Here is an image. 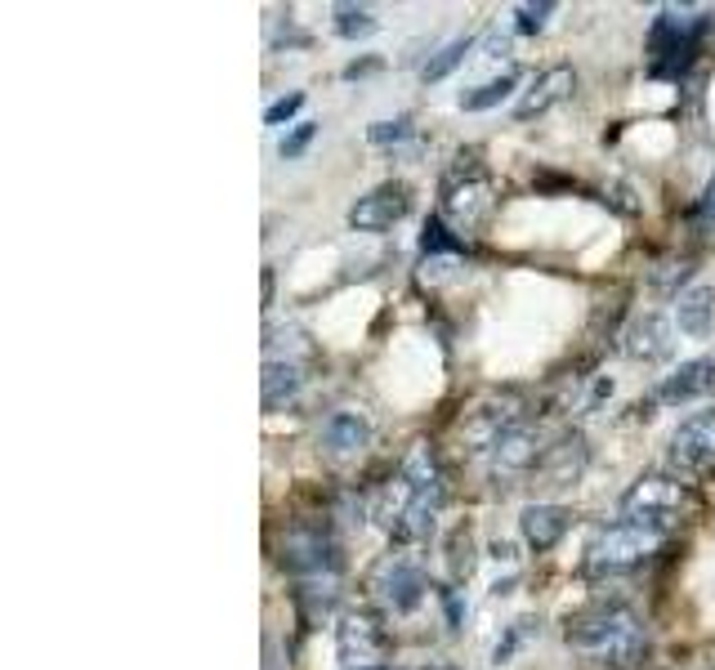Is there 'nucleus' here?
Segmentation results:
<instances>
[{"mask_svg": "<svg viewBox=\"0 0 715 670\" xmlns=\"http://www.w3.org/2000/svg\"><path fill=\"white\" fill-rule=\"evenodd\" d=\"M564 643L595 666H635L648 648V630L626 603H595L564 625Z\"/></svg>", "mask_w": 715, "mask_h": 670, "instance_id": "obj_1", "label": "nucleus"}, {"mask_svg": "<svg viewBox=\"0 0 715 670\" xmlns=\"http://www.w3.org/2000/svg\"><path fill=\"white\" fill-rule=\"evenodd\" d=\"M662 545H666V532H657V528H648V523H635V519H621V523L595 532V541L586 545V572H590V577L630 572V568L648 563Z\"/></svg>", "mask_w": 715, "mask_h": 670, "instance_id": "obj_2", "label": "nucleus"}, {"mask_svg": "<svg viewBox=\"0 0 715 670\" xmlns=\"http://www.w3.org/2000/svg\"><path fill=\"white\" fill-rule=\"evenodd\" d=\"M711 28V14L702 10H662L648 28V68L653 77H679L693 59V50L702 46Z\"/></svg>", "mask_w": 715, "mask_h": 670, "instance_id": "obj_3", "label": "nucleus"}, {"mask_svg": "<svg viewBox=\"0 0 715 670\" xmlns=\"http://www.w3.org/2000/svg\"><path fill=\"white\" fill-rule=\"evenodd\" d=\"M519 425H523V398L515 390H497V394H483L479 403H470L461 412L457 439H461L466 452H492Z\"/></svg>", "mask_w": 715, "mask_h": 670, "instance_id": "obj_4", "label": "nucleus"}, {"mask_svg": "<svg viewBox=\"0 0 715 670\" xmlns=\"http://www.w3.org/2000/svg\"><path fill=\"white\" fill-rule=\"evenodd\" d=\"M497 197H492V179L488 170L470 157H457V166L443 175V215L461 228V233H474L488 215H492Z\"/></svg>", "mask_w": 715, "mask_h": 670, "instance_id": "obj_5", "label": "nucleus"}, {"mask_svg": "<svg viewBox=\"0 0 715 670\" xmlns=\"http://www.w3.org/2000/svg\"><path fill=\"white\" fill-rule=\"evenodd\" d=\"M688 487L670 474H644L621 492V514L635 523H648L657 532H666L684 510H688Z\"/></svg>", "mask_w": 715, "mask_h": 670, "instance_id": "obj_6", "label": "nucleus"}, {"mask_svg": "<svg viewBox=\"0 0 715 670\" xmlns=\"http://www.w3.org/2000/svg\"><path fill=\"white\" fill-rule=\"evenodd\" d=\"M390 630L372 617V612H344L335 625V657L349 670H372L376 661L390 657Z\"/></svg>", "mask_w": 715, "mask_h": 670, "instance_id": "obj_7", "label": "nucleus"}, {"mask_svg": "<svg viewBox=\"0 0 715 670\" xmlns=\"http://www.w3.org/2000/svg\"><path fill=\"white\" fill-rule=\"evenodd\" d=\"M408 210H412V188L403 179H385L372 193L358 197L344 219H349L353 233H390L394 224L408 219Z\"/></svg>", "mask_w": 715, "mask_h": 670, "instance_id": "obj_8", "label": "nucleus"}, {"mask_svg": "<svg viewBox=\"0 0 715 670\" xmlns=\"http://www.w3.org/2000/svg\"><path fill=\"white\" fill-rule=\"evenodd\" d=\"M666 461L679 474H711L715 470V407L679 421V430L666 443Z\"/></svg>", "mask_w": 715, "mask_h": 670, "instance_id": "obj_9", "label": "nucleus"}, {"mask_svg": "<svg viewBox=\"0 0 715 670\" xmlns=\"http://www.w3.org/2000/svg\"><path fill=\"white\" fill-rule=\"evenodd\" d=\"M372 594L385 603V608H394V612H412L421 599H425V590H430V581H425V572L412 563V559H403V554H385L381 563H376V572H372Z\"/></svg>", "mask_w": 715, "mask_h": 670, "instance_id": "obj_10", "label": "nucleus"}, {"mask_svg": "<svg viewBox=\"0 0 715 670\" xmlns=\"http://www.w3.org/2000/svg\"><path fill=\"white\" fill-rule=\"evenodd\" d=\"M621 354L630 363H644V367L666 363L675 354V326H670V317L666 313H635L626 322V331H621Z\"/></svg>", "mask_w": 715, "mask_h": 670, "instance_id": "obj_11", "label": "nucleus"}, {"mask_svg": "<svg viewBox=\"0 0 715 670\" xmlns=\"http://www.w3.org/2000/svg\"><path fill=\"white\" fill-rule=\"evenodd\" d=\"M572 95H577V72H572L568 63H555V68H546V72H537V77L528 81V90H523L519 104H515V121H537V117H546L550 108L568 104Z\"/></svg>", "mask_w": 715, "mask_h": 670, "instance_id": "obj_12", "label": "nucleus"}, {"mask_svg": "<svg viewBox=\"0 0 715 670\" xmlns=\"http://www.w3.org/2000/svg\"><path fill=\"white\" fill-rule=\"evenodd\" d=\"M282 563L300 577L335 572V541L322 528H291L282 541Z\"/></svg>", "mask_w": 715, "mask_h": 670, "instance_id": "obj_13", "label": "nucleus"}, {"mask_svg": "<svg viewBox=\"0 0 715 670\" xmlns=\"http://www.w3.org/2000/svg\"><path fill=\"white\" fill-rule=\"evenodd\" d=\"M568 528H572V510H568V505H555V501L523 505V514H519V532H523V541H528L537 554L555 550V545L568 536Z\"/></svg>", "mask_w": 715, "mask_h": 670, "instance_id": "obj_14", "label": "nucleus"}, {"mask_svg": "<svg viewBox=\"0 0 715 670\" xmlns=\"http://www.w3.org/2000/svg\"><path fill=\"white\" fill-rule=\"evenodd\" d=\"M586 461H590L586 439H581V434H572V439H564V443L546 447V456H541V465H537V479H541L546 487H572V483L581 479Z\"/></svg>", "mask_w": 715, "mask_h": 670, "instance_id": "obj_15", "label": "nucleus"}, {"mask_svg": "<svg viewBox=\"0 0 715 670\" xmlns=\"http://www.w3.org/2000/svg\"><path fill=\"white\" fill-rule=\"evenodd\" d=\"M488 456H492V474H523V470H537V465H541L546 447H541V434H537V430L519 425V430L506 434Z\"/></svg>", "mask_w": 715, "mask_h": 670, "instance_id": "obj_16", "label": "nucleus"}, {"mask_svg": "<svg viewBox=\"0 0 715 670\" xmlns=\"http://www.w3.org/2000/svg\"><path fill=\"white\" fill-rule=\"evenodd\" d=\"M702 394H715V358H693L684 363L675 376H666L657 385V403H693Z\"/></svg>", "mask_w": 715, "mask_h": 670, "instance_id": "obj_17", "label": "nucleus"}, {"mask_svg": "<svg viewBox=\"0 0 715 670\" xmlns=\"http://www.w3.org/2000/svg\"><path fill=\"white\" fill-rule=\"evenodd\" d=\"M322 443L335 452V456H353L372 443V421L363 412H331L322 421Z\"/></svg>", "mask_w": 715, "mask_h": 670, "instance_id": "obj_18", "label": "nucleus"}, {"mask_svg": "<svg viewBox=\"0 0 715 670\" xmlns=\"http://www.w3.org/2000/svg\"><path fill=\"white\" fill-rule=\"evenodd\" d=\"M304 390V367L295 358H268L264 363V376H259V398L268 412L286 407L295 394Z\"/></svg>", "mask_w": 715, "mask_h": 670, "instance_id": "obj_19", "label": "nucleus"}, {"mask_svg": "<svg viewBox=\"0 0 715 670\" xmlns=\"http://www.w3.org/2000/svg\"><path fill=\"white\" fill-rule=\"evenodd\" d=\"M675 322L684 335H693V341H706L711 335V322H715V290L711 286H688L675 304Z\"/></svg>", "mask_w": 715, "mask_h": 670, "instance_id": "obj_20", "label": "nucleus"}, {"mask_svg": "<svg viewBox=\"0 0 715 670\" xmlns=\"http://www.w3.org/2000/svg\"><path fill=\"white\" fill-rule=\"evenodd\" d=\"M515 90H519V72L506 68V72H497L492 81H483V86H474V90H461V108H466V112H488V108L506 104Z\"/></svg>", "mask_w": 715, "mask_h": 670, "instance_id": "obj_21", "label": "nucleus"}, {"mask_svg": "<svg viewBox=\"0 0 715 670\" xmlns=\"http://www.w3.org/2000/svg\"><path fill=\"white\" fill-rule=\"evenodd\" d=\"M474 50V37H452L448 46H439L430 59H425V68H421V77L425 81H443L448 72H457L461 63H466V55Z\"/></svg>", "mask_w": 715, "mask_h": 670, "instance_id": "obj_22", "label": "nucleus"}, {"mask_svg": "<svg viewBox=\"0 0 715 670\" xmlns=\"http://www.w3.org/2000/svg\"><path fill=\"white\" fill-rule=\"evenodd\" d=\"M470 572H474V532L461 523L448 536V577L461 585V581H470Z\"/></svg>", "mask_w": 715, "mask_h": 670, "instance_id": "obj_23", "label": "nucleus"}, {"mask_svg": "<svg viewBox=\"0 0 715 670\" xmlns=\"http://www.w3.org/2000/svg\"><path fill=\"white\" fill-rule=\"evenodd\" d=\"M376 28H381L376 14L363 10V6H340V10H335V37H344V41H363V37H372Z\"/></svg>", "mask_w": 715, "mask_h": 670, "instance_id": "obj_24", "label": "nucleus"}, {"mask_svg": "<svg viewBox=\"0 0 715 670\" xmlns=\"http://www.w3.org/2000/svg\"><path fill=\"white\" fill-rule=\"evenodd\" d=\"M421 250L425 255H461L466 250V237H452V228L443 219H430L425 233H421Z\"/></svg>", "mask_w": 715, "mask_h": 670, "instance_id": "obj_25", "label": "nucleus"}, {"mask_svg": "<svg viewBox=\"0 0 715 670\" xmlns=\"http://www.w3.org/2000/svg\"><path fill=\"white\" fill-rule=\"evenodd\" d=\"M555 14V0H537V6H519L515 10V32L519 37H537Z\"/></svg>", "mask_w": 715, "mask_h": 670, "instance_id": "obj_26", "label": "nucleus"}, {"mask_svg": "<svg viewBox=\"0 0 715 670\" xmlns=\"http://www.w3.org/2000/svg\"><path fill=\"white\" fill-rule=\"evenodd\" d=\"M412 117H394V121H376V126H368V139L376 144V148H390V144H403V139H412Z\"/></svg>", "mask_w": 715, "mask_h": 670, "instance_id": "obj_27", "label": "nucleus"}, {"mask_svg": "<svg viewBox=\"0 0 715 670\" xmlns=\"http://www.w3.org/2000/svg\"><path fill=\"white\" fill-rule=\"evenodd\" d=\"M300 108H304V90H291V95H282L277 104L264 108V126H282V121H291Z\"/></svg>", "mask_w": 715, "mask_h": 670, "instance_id": "obj_28", "label": "nucleus"}, {"mask_svg": "<svg viewBox=\"0 0 715 670\" xmlns=\"http://www.w3.org/2000/svg\"><path fill=\"white\" fill-rule=\"evenodd\" d=\"M313 135H317V126H313V121H300V126H295V130L282 139V157H286V161H295V157H300V152L313 144Z\"/></svg>", "mask_w": 715, "mask_h": 670, "instance_id": "obj_29", "label": "nucleus"}, {"mask_svg": "<svg viewBox=\"0 0 715 670\" xmlns=\"http://www.w3.org/2000/svg\"><path fill=\"white\" fill-rule=\"evenodd\" d=\"M443 603H448V621H452V630H461V599H457V590H443Z\"/></svg>", "mask_w": 715, "mask_h": 670, "instance_id": "obj_30", "label": "nucleus"}, {"mask_svg": "<svg viewBox=\"0 0 715 670\" xmlns=\"http://www.w3.org/2000/svg\"><path fill=\"white\" fill-rule=\"evenodd\" d=\"M702 215H706V219H715V179L706 184V197H702Z\"/></svg>", "mask_w": 715, "mask_h": 670, "instance_id": "obj_31", "label": "nucleus"}, {"mask_svg": "<svg viewBox=\"0 0 715 670\" xmlns=\"http://www.w3.org/2000/svg\"><path fill=\"white\" fill-rule=\"evenodd\" d=\"M492 554H497L501 563H515V545H501V541H497V545H492Z\"/></svg>", "mask_w": 715, "mask_h": 670, "instance_id": "obj_32", "label": "nucleus"}, {"mask_svg": "<svg viewBox=\"0 0 715 670\" xmlns=\"http://www.w3.org/2000/svg\"><path fill=\"white\" fill-rule=\"evenodd\" d=\"M372 670H394V666H372Z\"/></svg>", "mask_w": 715, "mask_h": 670, "instance_id": "obj_33", "label": "nucleus"}, {"mask_svg": "<svg viewBox=\"0 0 715 670\" xmlns=\"http://www.w3.org/2000/svg\"><path fill=\"white\" fill-rule=\"evenodd\" d=\"M434 670H443V666H434Z\"/></svg>", "mask_w": 715, "mask_h": 670, "instance_id": "obj_34", "label": "nucleus"}]
</instances>
